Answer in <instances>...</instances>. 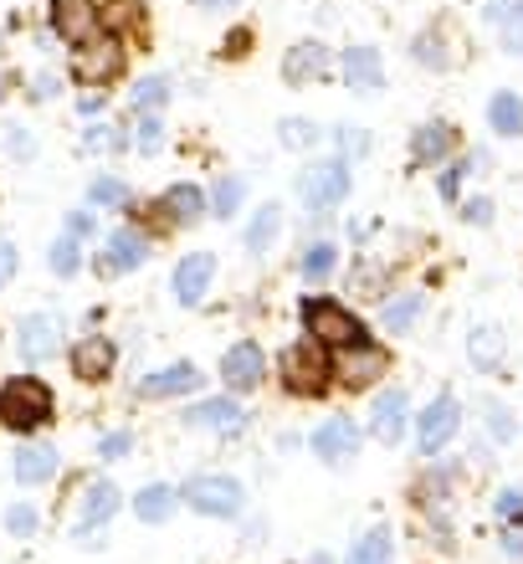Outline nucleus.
Wrapping results in <instances>:
<instances>
[{"mask_svg": "<svg viewBox=\"0 0 523 564\" xmlns=\"http://www.w3.org/2000/svg\"><path fill=\"white\" fill-rule=\"evenodd\" d=\"M488 21H498L503 52L523 57V0H493V6H488Z\"/></svg>", "mask_w": 523, "mask_h": 564, "instance_id": "4c0bfd02", "label": "nucleus"}, {"mask_svg": "<svg viewBox=\"0 0 523 564\" xmlns=\"http://www.w3.org/2000/svg\"><path fill=\"white\" fill-rule=\"evenodd\" d=\"M488 129H493V134H503V139H519L523 134V98L519 93H493V98H488Z\"/></svg>", "mask_w": 523, "mask_h": 564, "instance_id": "f704fd0d", "label": "nucleus"}, {"mask_svg": "<svg viewBox=\"0 0 523 564\" xmlns=\"http://www.w3.org/2000/svg\"><path fill=\"white\" fill-rule=\"evenodd\" d=\"M216 272H221V257L216 252H185L170 272V293H175L179 308H200L216 288Z\"/></svg>", "mask_w": 523, "mask_h": 564, "instance_id": "dca6fc26", "label": "nucleus"}, {"mask_svg": "<svg viewBox=\"0 0 523 564\" xmlns=\"http://www.w3.org/2000/svg\"><path fill=\"white\" fill-rule=\"evenodd\" d=\"M11 473L21 488H46L62 473V452L52 442H42V436H21V446H15V457H11Z\"/></svg>", "mask_w": 523, "mask_h": 564, "instance_id": "4be33fe9", "label": "nucleus"}, {"mask_svg": "<svg viewBox=\"0 0 523 564\" xmlns=\"http://www.w3.org/2000/svg\"><path fill=\"white\" fill-rule=\"evenodd\" d=\"M67 77L77 88H98V93H113L129 77V46L113 42V36H92V42L73 46V62H67Z\"/></svg>", "mask_w": 523, "mask_h": 564, "instance_id": "423d86ee", "label": "nucleus"}, {"mask_svg": "<svg viewBox=\"0 0 523 564\" xmlns=\"http://www.w3.org/2000/svg\"><path fill=\"white\" fill-rule=\"evenodd\" d=\"M482 154H467V160H447V170L436 175V191H442V200H457V191H462V175H478Z\"/></svg>", "mask_w": 523, "mask_h": 564, "instance_id": "49530a36", "label": "nucleus"}, {"mask_svg": "<svg viewBox=\"0 0 523 564\" xmlns=\"http://www.w3.org/2000/svg\"><path fill=\"white\" fill-rule=\"evenodd\" d=\"M493 513H498V523H523V488H503V492H498Z\"/></svg>", "mask_w": 523, "mask_h": 564, "instance_id": "864d4df0", "label": "nucleus"}, {"mask_svg": "<svg viewBox=\"0 0 523 564\" xmlns=\"http://www.w3.org/2000/svg\"><path fill=\"white\" fill-rule=\"evenodd\" d=\"M462 431V405L457 395H436L426 411L416 416V446L421 457H436V452H447V442Z\"/></svg>", "mask_w": 523, "mask_h": 564, "instance_id": "aec40b11", "label": "nucleus"}, {"mask_svg": "<svg viewBox=\"0 0 523 564\" xmlns=\"http://www.w3.org/2000/svg\"><path fill=\"white\" fill-rule=\"evenodd\" d=\"M57 421V390L46 386L36 370L0 380V426L15 436H42Z\"/></svg>", "mask_w": 523, "mask_h": 564, "instance_id": "f03ea898", "label": "nucleus"}, {"mask_svg": "<svg viewBox=\"0 0 523 564\" xmlns=\"http://www.w3.org/2000/svg\"><path fill=\"white\" fill-rule=\"evenodd\" d=\"M134 446H139V436L129 426H113V431H103L98 436V462H123V457H134Z\"/></svg>", "mask_w": 523, "mask_h": 564, "instance_id": "de8ad7c7", "label": "nucleus"}, {"mask_svg": "<svg viewBox=\"0 0 523 564\" xmlns=\"http://www.w3.org/2000/svg\"><path fill=\"white\" fill-rule=\"evenodd\" d=\"M283 200H262V206L241 221V247H247V257H268L277 241H283Z\"/></svg>", "mask_w": 523, "mask_h": 564, "instance_id": "393cba45", "label": "nucleus"}, {"mask_svg": "<svg viewBox=\"0 0 523 564\" xmlns=\"http://www.w3.org/2000/svg\"><path fill=\"white\" fill-rule=\"evenodd\" d=\"M462 216L472 226H488V221H493V200H482V195H478V200H467V206H462Z\"/></svg>", "mask_w": 523, "mask_h": 564, "instance_id": "13d9d810", "label": "nucleus"}, {"mask_svg": "<svg viewBox=\"0 0 523 564\" xmlns=\"http://www.w3.org/2000/svg\"><path fill=\"white\" fill-rule=\"evenodd\" d=\"M241 200H247V180L241 175H216V185L206 191V206L216 221H237Z\"/></svg>", "mask_w": 523, "mask_h": 564, "instance_id": "c9c22d12", "label": "nucleus"}, {"mask_svg": "<svg viewBox=\"0 0 523 564\" xmlns=\"http://www.w3.org/2000/svg\"><path fill=\"white\" fill-rule=\"evenodd\" d=\"M359 442H364V426L355 416H324L308 436V446H314V457L324 467H349L359 457Z\"/></svg>", "mask_w": 523, "mask_h": 564, "instance_id": "f3484780", "label": "nucleus"}, {"mask_svg": "<svg viewBox=\"0 0 523 564\" xmlns=\"http://www.w3.org/2000/svg\"><path fill=\"white\" fill-rule=\"evenodd\" d=\"M15 355L26 370H42V365L67 355V328L57 313H21L15 318Z\"/></svg>", "mask_w": 523, "mask_h": 564, "instance_id": "9d476101", "label": "nucleus"}, {"mask_svg": "<svg viewBox=\"0 0 523 564\" xmlns=\"http://www.w3.org/2000/svg\"><path fill=\"white\" fill-rule=\"evenodd\" d=\"M277 73H283L287 88H318V83L334 73V52L318 42V36H298V42L283 52V67H277Z\"/></svg>", "mask_w": 523, "mask_h": 564, "instance_id": "6ab92c4d", "label": "nucleus"}, {"mask_svg": "<svg viewBox=\"0 0 523 564\" xmlns=\"http://www.w3.org/2000/svg\"><path fill=\"white\" fill-rule=\"evenodd\" d=\"M154 200L165 206V216H170V226H175V231H195V226L210 216L206 191H200L195 180H175V185H165Z\"/></svg>", "mask_w": 523, "mask_h": 564, "instance_id": "b1692460", "label": "nucleus"}, {"mask_svg": "<svg viewBox=\"0 0 523 564\" xmlns=\"http://www.w3.org/2000/svg\"><path fill=\"white\" fill-rule=\"evenodd\" d=\"M0 149H6L15 164H31V160H36V134H31L26 123H6V134H0Z\"/></svg>", "mask_w": 523, "mask_h": 564, "instance_id": "8fccbe9b", "label": "nucleus"}, {"mask_svg": "<svg viewBox=\"0 0 523 564\" xmlns=\"http://www.w3.org/2000/svg\"><path fill=\"white\" fill-rule=\"evenodd\" d=\"M21 98H26L31 108H46L62 98V77L57 73H31L26 83H21Z\"/></svg>", "mask_w": 523, "mask_h": 564, "instance_id": "a18cd8bd", "label": "nucleus"}, {"mask_svg": "<svg viewBox=\"0 0 523 564\" xmlns=\"http://www.w3.org/2000/svg\"><path fill=\"white\" fill-rule=\"evenodd\" d=\"M503 550H509L513 560H519V554H523V534H519V529H513V534H503Z\"/></svg>", "mask_w": 523, "mask_h": 564, "instance_id": "680f3d73", "label": "nucleus"}, {"mask_svg": "<svg viewBox=\"0 0 523 564\" xmlns=\"http://www.w3.org/2000/svg\"><path fill=\"white\" fill-rule=\"evenodd\" d=\"M134 200V191H129V180L119 175H92L88 180V206L92 210H113V216H123V206Z\"/></svg>", "mask_w": 523, "mask_h": 564, "instance_id": "ea45409f", "label": "nucleus"}, {"mask_svg": "<svg viewBox=\"0 0 523 564\" xmlns=\"http://www.w3.org/2000/svg\"><path fill=\"white\" fill-rule=\"evenodd\" d=\"M334 386L349 390V395H364L390 375V349L380 339H359L349 349H334Z\"/></svg>", "mask_w": 523, "mask_h": 564, "instance_id": "1a4fd4ad", "label": "nucleus"}, {"mask_svg": "<svg viewBox=\"0 0 523 564\" xmlns=\"http://www.w3.org/2000/svg\"><path fill=\"white\" fill-rule=\"evenodd\" d=\"M374 149V139L364 134V129H359V123H339V129H334V154H339V160H364V154H370Z\"/></svg>", "mask_w": 523, "mask_h": 564, "instance_id": "c03bdc74", "label": "nucleus"}, {"mask_svg": "<svg viewBox=\"0 0 523 564\" xmlns=\"http://www.w3.org/2000/svg\"><path fill=\"white\" fill-rule=\"evenodd\" d=\"M62 231H73L77 241H92V237H98V210H92V206H73L67 216H62Z\"/></svg>", "mask_w": 523, "mask_h": 564, "instance_id": "603ef678", "label": "nucleus"}, {"mask_svg": "<svg viewBox=\"0 0 523 564\" xmlns=\"http://www.w3.org/2000/svg\"><path fill=\"white\" fill-rule=\"evenodd\" d=\"M272 375H277V386H283L287 401H329L334 390V359L329 349H318L314 339H293L277 349V359H272Z\"/></svg>", "mask_w": 523, "mask_h": 564, "instance_id": "f257e3e1", "label": "nucleus"}, {"mask_svg": "<svg viewBox=\"0 0 523 564\" xmlns=\"http://www.w3.org/2000/svg\"><path fill=\"white\" fill-rule=\"evenodd\" d=\"M123 492L108 477H77V508H73V539L83 550H98L108 534V523L119 519Z\"/></svg>", "mask_w": 523, "mask_h": 564, "instance_id": "39448f33", "label": "nucleus"}, {"mask_svg": "<svg viewBox=\"0 0 523 564\" xmlns=\"http://www.w3.org/2000/svg\"><path fill=\"white\" fill-rule=\"evenodd\" d=\"M467 359H472L482 375H493L498 365H503V334H498L493 324H478L467 334Z\"/></svg>", "mask_w": 523, "mask_h": 564, "instance_id": "58836bf2", "label": "nucleus"}, {"mask_svg": "<svg viewBox=\"0 0 523 564\" xmlns=\"http://www.w3.org/2000/svg\"><path fill=\"white\" fill-rule=\"evenodd\" d=\"M345 564H395V534H390L385 523L364 529V534L349 544V560Z\"/></svg>", "mask_w": 523, "mask_h": 564, "instance_id": "72a5a7b5", "label": "nucleus"}, {"mask_svg": "<svg viewBox=\"0 0 523 564\" xmlns=\"http://www.w3.org/2000/svg\"><path fill=\"white\" fill-rule=\"evenodd\" d=\"M277 144L293 149V154H308V149L324 144V129H318L314 119H303V113H287V119L277 123Z\"/></svg>", "mask_w": 523, "mask_h": 564, "instance_id": "79ce46f5", "label": "nucleus"}, {"mask_svg": "<svg viewBox=\"0 0 523 564\" xmlns=\"http://www.w3.org/2000/svg\"><path fill=\"white\" fill-rule=\"evenodd\" d=\"M257 52V26H231L221 36V52H216V57L221 62H247Z\"/></svg>", "mask_w": 523, "mask_h": 564, "instance_id": "3c124183", "label": "nucleus"}, {"mask_svg": "<svg viewBox=\"0 0 523 564\" xmlns=\"http://www.w3.org/2000/svg\"><path fill=\"white\" fill-rule=\"evenodd\" d=\"M268 375H272V365H268V355H262V344H257V339L226 344L221 365H216V380H221V390H226V395H241V401L268 386Z\"/></svg>", "mask_w": 523, "mask_h": 564, "instance_id": "9b49d317", "label": "nucleus"}, {"mask_svg": "<svg viewBox=\"0 0 523 564\" xmlns=\"http://www.w3.org/2000/svg\"><path fill=\"white\" fill-rule=\"evenodd\" d=\"M349 195H355V170H349V160H339V154L314 160L298 175V200H303V210H308L314 221H329Z\"/></svg>", "mask_w": 523, "mask_h": 564, "instance_id": "20e7f679", "label": "nucleus"}, {"mask_svg": "<svg viewBox=\"0 0 523 564\" xmlns=\"http://www.w3.org/2000/svg\"><path fill=\"white\" fill-rule=\"evenodd\" d=\"M200 386H206V370L195 359H170L139 380V401H185V395H200Z\"/></svg>", "mask_w": 523, "mask_h": 564, "instance_id": "a211bd4d", "label": "nucleus"}, {"mask_svg": "<svg viewBox=\"0 0 523 564\" xmlns=\"http://www.w3.org/2000/svg\"><path fill=\"white\" fill-rule=\"evenodd\" d=\"M451 154H457V129H451L447 119L421 123L416 134H411V164H421V170H432V164H447Z\"/></svg>", "mask_w": 523, "mask_h": 564, "instance_id": "a878e982", "label": "nucleus"}, {"mask_svg": "<svg viewBox=\"0 0 523 564\" xmlns=\"http://www.w3.org/2000/svg\"><path fill=\"white\" fill-rule=\"evenodd\" d=\"M298 324H303V339H314L318 349H349V344L370 339V328H364V318H359L355 308H349L345 297L334 293H308L298 303Z\"/></svg>", "mask_w": 523, "mask_h": 564, "instance_id": "7ed1b4c3", "label": "nucleus"}, {"mask_svg": "<svg viewBox=\"0 0 523 564\" xmlns=\"http://www.w3.org/2000/svg\"><path fill=\"white\" fill-rule=\"evenodd\" d=\"M421 313H426V293H390L380 303V328L385 334H411L421 324Z\"/></svg>", "mask_w": 523, "mask_h": 564, "instance_id": "c756f323", "label": "nucleus"}, {"mask_svg": "<svg viewBox=\"0 0 523 564\" xmlns=\"http://www.w3.org/2000/svg\"><path fill=\"white\" fill-rule=\"evenodd\" d=\"M108 98H113V93L77 88V113H83V119H98V113H103V108H108Z\"/></svg>", "mask_w": 523, "mask_h": 564, "instance_id": "4d7b16f0", "label": "nucleus"}, {"mask_svg": "<svg viewBox=\"0 0 523 564\" xmlns=\"http://www.w3.org/2000/svg\"><path fill=\"white\" fill-rule=\"evenodd\" d=\"M308 564H334V554H314V560H308Z\"/></svg>", "mask_w": 523, "mask_h": 564, "instance_id": "0e129e2a", "label": "nucleus"}, {"mask_svg": "<svg viewBox=\"0 0 523 564\" xmlns=\"http://www.w3.org/2000/svg\"><path fill=\"white\" fill-rule=\"evenodd\" d=\"M46 31H52L62 46H83V42H92V36H103L98 0H52V6H46Z\"/></svg>", "mask_w": 523, "mask_h": 564, "instance_id": "2eb2a0df", "label": "nucleus"}, {"mask_svg": "<svg viewBox=\"0 0 523 564\" xmlns=\"http://www.w3.org/2000/svg\"><path fill=\"white\" fill-rule=\"evenodd\" d=\"M98 15H103V31L113 42H123L129 52H144L154 42V11L150 0H98Z\"/></svg>", "mask_w": 523, "mask_h": 564, "instance_id": "4468645a", "label": "nucleus"}, {"mask_svg": "<svg viewBox=\"0 0 523 564\" xmlns=\"http://www.w3.org/2000/svg\"><path fill=\"white\" fill-rule=\"evenodd\" d=\"M349 293L370 297V303H385L390 297V268L385 262H374V257H359L355 268H349Z\"/></svg>", "mask_w": 523, "mask_h": 564, "instance_id": "473e14b6", "label": "nucleus"}, {"mask_svg": "<svg viewBox=\"0 0 523 564\" xmlns=\"http://www.w3.org/2000/svg\"><path fill=\"white\" fill-rule=\"evenodd\" d=\"M6 534L11 539H36L42 534V513H36V503H11L6 508Z\"/></svg>", "mask_w": 523, "mask_h": 564, "instance_id": "09e8293b", "label": "nucleus"}, {"mask_svg": "<svg viewBox=\"0 0 523 564\" xmlns=\"http://www.w3.org/2000/svg\"><path fill=\"white\" fill-rule=\"evenodd\" d=\"M339 77H345V88L359 93V98H374V93L385 88V57H380V46H345V57H339Z\"/></svg>", "mask_w": 523, "mask_h": 564, "instance_id": "5701e85b", "label": "nucleus"}, {"mask_svg": "<svg viewBox=\"0 0 523 564\" xmlns=\"http://www.w3.org/2000/svg\"><path fill=\"white\" fill-rule=\"evenodd\" d=\"M334 272H339V241H334V237L303 241V252H298V278L308 282V288H324Z\"/></svg>", "mask_w": 523, "mask_h": 564, "instance_id": "cd10ccee", "label": "nucleus"}, {"mask_svg": "<svg viewBox=\"0 0 523 564\" xmlns=\"http://www.w3.org/2000/svg\"><path fill=\"white\" fill-rule=\"evenodd\" d=\"M482 416H488V431H493V442H513V431H519V426H513V416H509V411H503V405H488V411H482Z\"/></svg>", "mask_w": 523, "mask_h": 564, "instance_id": "6e6d98bb", "label": "nucleus"}, {"mask_svg": "<svg viewBox=\"0 0 523 564\" xmlns=\"http://www.w3.org/2000/svg\"><path fill=\"white\" fill-rule=\"evenodd\" d=\"M170 93H175V83H170L165 73L139 77V83H134V93H129V113H165Z\"/></svg>", "mask_w": 523, "mask_h": 564, "instance_id": "a19ab883", "label": "nucleus"}, {"mask_svg": "<svg viewBox=\"0 0 523 564\" xmlns=\"http://www.w3.org/2000/svg\"><path fill=\"white\" fill-rule=\"evenodd\" d=\"M293 446H303V436L298 431H283V436H277V452H293Z\"/></svg>", "mask_w": 523, "mask_h": 564, "instance_id": "e2e57ef3", "label": "nucleus"}, {"mask_svg": "<svg viewBox=\"0 0 523 564\" xmlns=\"http://www.w3.org/2000/svg\"><path fill=\"white\" fill-rule=\"evenodd\" d=\"M15 278H21V252L11 237H0V288H11Z\"/></svg>", "mask_w": 523, "mask_h": 564, "instance_id": "5fc2aeb1", "label": "nucleus"}, {"mask_svg": "<svg viewBox=\"0 0 523 564\" xmlns=\"http://www.w3.org/2000/svg\"><path fill=\"white\" fill-rule=\"evenodd\" d=\"M15 88H21V77H15L11 67H0V108H6V104L15 98Z\"/></svg>", "mask_w": 523, "mask_h": 564, "instance_id": "052dcab7", "label": "nucleus"}, {"mask_svg": "<svg viewBox=\"0 0 523 564\" xmlns=\"http://www.w3.org/2000/svg\"><path fill=\"white\" fill-rule=\"evenodd\" d=\"M67 370L77 386H108L119 375V339L113 334H77V344H67Z\"/></svg>", "mask_w": 523, "mask_h": 564, "instance_id": "ddd939ff", "label": "nucleus"}, {"mask_svg": "<svg viewBox=\"0 0 523 564\" xmlns=\"http://www.w3.org/2000/svg\"><path fill=\"white\" fill-rule=\"evenodd\" d=\"M405 426H411V395L405 390H380L370 401V416H364V431H370L380 446H401L405 442Z\"/></svg>", "mask_w": 523, "mask_h": 564, "instance_id": "412c9836", "label": "nucleus"}, {"mask_svg": "<svg viewBox=\"0 0 523 564\" xmlns=\"http://www.w3.org/2000/svg\"><path fill=\"white\" fill-rule=\"evenodd\" d=\"M129 144H134L144 160H154V154L165 149V113H134V123H129Z\"/></svg>", "mask_w": 523, "mask_h": 564, "instance_id": "37998d69", "label": "nucleus"}, {"mask_svg": "<svg viewBox=\"0 0 523 564\" xmlns=\"http://www.w3.org/2000/svg\"><path fill=\"white\" fill-rule=\"evenodd\" d=\"M119 221H129V226H139V231H144V237L154 241V247H160V241H170L175 237V226H170V216H165V206H160V200H129V206H123V216Z\"/></svg>", "mask_w": 523, "mask_h": 564, "instance_id": "7c9ffc66", "label": "nucleus"}, {"mask_svg": "<svg viewBox=\"0 0 523 564\" xmlns=\"http://www.w3.org/2000/svg\"><path fill=\"white\" fill-rule=\"evenodd\" d=\"M411 57L421 62V67H432V73H447L451 62V46H447V26H426L416 31V42H411Z\"/></svg>", "mask_w": 523, "mask_h": 564, "instance_id": "e433bc0d", "label": "nucleus"}, {"mask_svg": "<svg viewBox=\"0 0 523 564\" xmlns=\"http://www.w3.org/2000/svg\"><path fill=\"white\" fill-rule=\"evenodd\" d=\"M185 6H195V11H206V15H226V11H237L241 0H185Z\"/></svg>", "mask_w": 523, "mask_h": 564, "instance_id": "bf43d9fd", "label": "nucleus"}, {"mask_svg": "<svg viewBox=\"0 0 523 564\" xmlns=\"http://www.w3.org/2000/svg\"><path fill=\"white\" fill-rule=\"evenodd\" d=\"M179 508H190L200 519H241L247 513V488L241 477L231 473H195L185 488H179Z\"/></svg>", "mask_w": 523, "mask_h": 564, "instance_id": "0eeeda50", "label": "nucleus"}, {"mask_svg": "<svg viewBox=\"0 0 523 564\" xmlns=\"http://www.w3.org/2000/svg\"><path fill=\"white\" fill-rule=\"evenodd\" d=\"M123 149H134L129 144V123H119V119H92L83 134H77V160H119Z\"/></svg>", "mask_w": 523, "mask_h": 564, "instance_id": "bb28decb", "label": "nucleus"}, {"mask_svg": "<svg viewBox=\"0 0 523 564\" xmlns=\"http://www.w3.org/2000/svg\"><path fill=\"white\" fill-rule=\"evenodd\" d=\"M46 268H52V278H62V282H73L77 272L88 268V241H77L73 231H62L52 247H46Z\"/></svg>", "mask_w": 523, "mask_h": 564, "instance_id": "2f4dec72", "label": "nucleus"}, {"mask_svg": "<svg viewBox=\"0 0 523 564\" xmlns=\"http://www.w3.org/2000/svg\"><path fill=\"white\" fill-rule=\"evenodd\" d=\"M154 257V241L139 231V226L119 221L113 231H103V241H98V252H92V272L103 282H123V278H134L144 262Z\"/></svg>", "mask_w": 523, "mask_h": 564, "instance_id": "6e6552de", "label": "nucleus"}, {"mask_svg": "<svg viewBox=\"0 0 523 564\" xmlns=\"http://www.w3.org/2000/svg\"><path fill=\"white\" fill-rule=\"evenodd\" d=\"M179 426L190 431H210V436H247V426H252V411L241 405V395H200V401H190L185 411H179Z\"/></svg>", "mask_w": 523, "mask_h": 564, "instance_id": "f8f14e48", "label": "nucleus"}, {"mask_svg": "<svg viewBox=\"0 0 523 564\" xmlns=\"http://www.w3.org/2000/svg\"><path fill=\"white\" fill-rule=\"evenodd\" d=\"M179 513V488H170V482H144V488L134 492V519L150 523V529H160V523H170Z\"/></svg>", "mask_w": 523, "mask_h": 564, "instance_id": "c85d7f7f", "label": "nucleus"}]
</instances>
